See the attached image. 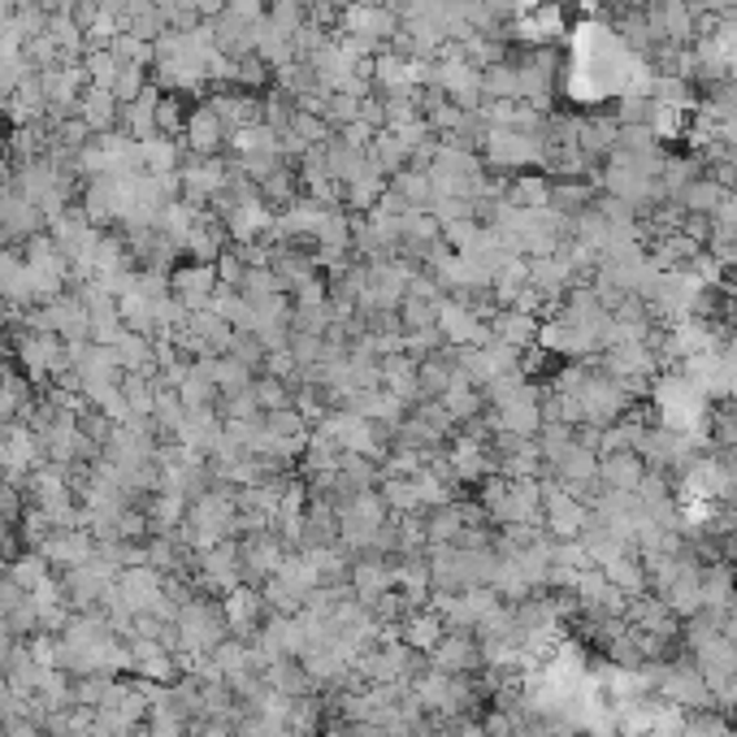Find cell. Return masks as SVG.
Instances as JSON below:
<instances>
[{
    "label": "cell",
    "instance_id": "7402d4cb",
    "mask_svg": "<svg viewBox=\"0 0 737 737\" xmlns=\"http://www.w3.org/2000/svg\"><path fill=\"white\" fill-rule=\"evenodd\" d=\"M117 351V365H122V373H144V378H156V339L152 335H140V330H131L126 326V335L113 344Z\"/></svg>",
    "mask_w": 737,
    "mask_h": 737
},
{
    "label": "cell",
    "instance_id": "2e32d148",
    "mask_svg": "<svg viewBox=\"0 0 737 737\" xmlns=\"http://www.w3.org/2000/svg\"><path fill=\"white\" fill-rule=\"evenodd\" d=\"M183 140H187V147H192V156H217L222 147L231 144L222 117H217L208 104H199V109L187 113V131H183Z\"/></svg>",
    "mask_w": 737,
    "mask_h": 737
},
{
    "label": "cell",
    "instance_id": "f546056e",
    "mask_svg": "<svg viewBox=\"0 0 737 737\" xmlns=\"http://www.w3.org/2000/svg\"><path fill=\"white\" fill-rule=\"evenodd\" d=\"M508 204L512 208H546L551 204V183L539 178V174H525V178H512L508 183Z\"/></svg>",
    "mask_w": 737,
    "mask_h": 737
},
{
    "label": "cell",
    "instance_id": "277c9868",
    "mask_svg": "<svg viewBox=\"0 0 737 737\" xmlns=\"http://www.w3.org/2000/svg\"><path fill=\"white\" fill-rule=\"evenodd\" d=\"M387 499L378 491L351 494L339 503V539L347 546H373V542L387 539Z\"/></svg>",
    "mask_w": 737,
    "mask_h": 737
},
{
    "label": "cell",
    "instance_id": "7a4b0ae2",
    "mask_svg": "<svg viewBox=\"0 0 737 737\" xmlns=\"http://www.w3.org/2000/svg\"><path fill=\"white\" fill-rule=\"evenodd\" d=\"M13 356H18V369L31 378V382H61L70 373V344L52 330H27L18 326L13 335Z\"/></svg>",
    "mask_w": 737,
    "mask_h": 737
},
{
    "label": "cell",
    "instance_id": "d6986e66",
    "mask_svg": "<svg viewBox=\"0 0 737 737\" xmlns=\"http://www.w3.org/2000/svg\"><path fill=\"white\" fill-rule=\"evenodd\" d=\"M0 299L4 304H18L22 313L31 308V304H40L35 299V283H31V269H27V260H22V252H0Z\"/></svg>",
    "mask_w": 737,
    "mask_h": 737
},
{
    "label": "cell",
    "instance_id": "1f68e13d",
    "mask_svg": "<svg viewBox=\"0 0 737 737\" xmlns=\"http://www.w3.org/2000/svg\"><path fill=\"white\" fill-rule=\"evenodd\" d=\"M208 313H217L222 321H231V326L239 330V321H244V291L217 283V291H213V299H208Z\"/></svg>",
    "mask_w": 737,
    "mask_h": 737
},
{
    "label": "cell",
    "instance_id": "f1b7e54d",
    "mask_svg": "<svg viewBox=\"0 0 737 737\" xmlns=\"http://www.w3.org/2000/svg\"><path fill=\"white\" fill-rule=\"evenodd\" d=\"M646 126H651V135H655L659 144H668V140H677V135L686 131V109H682V104L651 100V117H646Z\"/></svg>",
    "mask_w": 737,
    "mask_h": 737
},
{
    "label": "cell",
    "instance_id": "836d02e7",
    "mask_svg": "<svg viewBox=\"0 0 737 737\" xmlns=\"http://www.w3.org/2000/svg\"><path fill=\"white\" fill-rule=\"evenodd\" d=\"M4 247H9V235H4V231H0V252H4Z\"/></svg>",
    "mask_w": 737,
    "mask_h": 737
},
{
    "label": "cell",
    "instance_id": "30bf717a",
    "mask_svg": "<svg viewBox=\"0 0 737 737\" xmlns=\"http://www.w3.org/2000/svg\"><path fill=\"white\" fill-rule=\"evenodd\" d=\"M655 686H659V694H664L673 707H682V712H698V707L712 703V686H707V677L698 673L694 659H689V664H668V668H659Z\"/></svg>",
    "mask_w": 737,
    "mask_h": 737
},
{
    "label": "cell",
    "instance_id": "3957f363",
    "mask_svg": "<svg viewBox=\"0 0 737 737\" xmlns=\"http://www.w3.org/2000/svg\"><path fill=\"white\" fill-rule=\"evenodd\" d=\"M651 391H655V403H659V426H673V430H698V434H703V421H707V395L698 391L682 369L664 373Z\"/></svg>",
    "mask_w": 737,
    "mask_h": 737
},
{
    "label": "cell",
    "instance_id": "603a6c76",
    "mask_svg": "<svg viewBox=\"0 0 737 737\" xmlns=\"http://www.w3.org/2000/svg\"><path fill=\"white\" fill-rule=\"evenodd\" d=\"M417 356H408V351H399V356H387L382 360V391H391L399 403H421V391H417Z\"/></svg>",
    "mask_w": 737,
    "mask_h": 737
},
{
    "label": "cell",
    "instance_id": "4316f807",
    "mask_svg": "<svg viewBox=\"0 0 737 737\" xmlns=\"http://www.w3.org/2000/svg\"><path fill=\"white\" fill-rule=\"evenodd\" d=\"M52 577V564L40 555V551H27V555H13V564H9V582L13 586H22L27 594H35V590L44 586Z\"/></svg>",
    "mask_w": 737,
    "mask_h": 737
},
{
    "label": "cell",
    "instance_id": "44dd1931",
    "mask_svg": "<svg viewBox=\"0 0 737 737\" xmlns=\"http://www.w3.org/2000/svg\"><path fill=\"white\" fill-rule=\"evenodd\" d=\"M79 122L92 131V135H104V131H113L117 122H122V100L113 96L109 88H96V83H88V92L79 96Z\"/></svg>",
    "mask_w": 737,
    "mask_h": 737
},
{
    "label": "cell",
    "instance_id": "d4e9b609",
    "mask_svg": "<svg viewBox=\"0 0 737 737\" xmlns=\"http://www.w3.org/2000/svg\"><path fill=\"white\" fill-rule=\"evenodd\" d=\"M482 399H487V395L478 391L473 382H464L460 373H455V382H451V387L439 395V403L447 408V417H451L455 426H469V421H478V417L487 412V403H482Z\"/></svg>",
    "mask_w": 737,
    "mask_h": 737
},
{
    "label": "cell",
    "instance_id": "484cf974",
    "mask_svg": "<svg viewBox=\"0 0 737 737\" xmlns=\"http://www.w3.org/2000/svg\"><path fill=\"white\" fill-rule=\"evenodd\" d=\"M442 634H447V625H442V616L439 612H408L403 616V625H399V638H403V646H412V651H434L442 642Z\"/></svg>",
    "mask_w": 737,
    "mask_h": 737
},
{
    "label": "cell",
    "instance_id": "e0dca14e",
    "mask_svg": "<svg viewBox=\"0 0 737 737\" xmlns=\"http://www.w3.org/2000/svg\"><path fill=\"white\" fill-rule=\"evenodd\" d=\"M539 317L534 313H525V308H516V304H508V308H499L491 317V339L508 347H521V351H530V347L539 344Z\"/></svg>",
    "mask_w": 737,
    "mask_h": 737
},
{
    "label": "cell",
    "instance_id": "8992f818",
    "mask_svg": "<svg viewBox=\"0 0 737 737\" xmlns=\"http://www.w3.org/2000/svg\"><path fill=\"white\" fill-rule=\"evenodd\" d=\"M344 31H347V40L369 57L382 40H395V35H399V18H395V9H387V4L356 0V4H347Z\"/></svg>",
    "mask_w": 737,
    "mask_h": 737
},
{
    "label": "cell",
    "instance_id": "ac0fdd59",
    "mask_svg": "<svg viewBox=\"0 0 737 737\" xmlns=\"http://www.w3.org/2000/svg\"><path fill=\"white\" fill-rule=\"evenodd\" d=\"M31 403H35L31 378H27L18 365L0 360V426H4V421H27Z\"/></svg>",
    "mask_w": 737,
    "mask_h": 737
},
{
    "label": "cell",
    "instance_id": "8fae6325",
    "mask_svg": "<svg viewBox=\"0 0 737 737\" xmlns=\"http://www.w3.org/2000/svg\"><path fill=\"white\" fill-rule=\"evenodd\" d=\"M222 612H226V629L231 638L239 642H256V634L265 629V594L256 586H235L226 598H222Z\"/></svg>",
    "mask_w": 737,
    "mask_h": 737
},
{
    "label": "cell",
    "instance_id": "5bb4252c",
    "mask_svg": "<svg viewBox=\"0 0 737 737\" xmlns=\"http://www.w3.org/2000/svg\"><path fill=\"white\" fill-rule=\"evenodd\" d=\"M49 564L57 569H79V564H88V560H96V539H92V530H79V525H57L49 539L35 546Z\"/></svg>",
    "mask_w": 737,
    "mask_h": 737
},
{
    "label": "cell",
    "instance_id": "52a82bcc",
    "mask_svg": "<svg viewBox=\"0 0 737 737\" xmlns=\"http://www.w3.org/2000/svg\"><path fill=\"white\" fill-rule=\"evenodd\" d=\"M590 525V503L586 499H577V494H569L564 487H555V482H546L542 487V530L551 534V539H582Z\"/></svg>",
    "mask_w": 737,
    "mask_h": 737
},
{
    "label": "cell",
    "instance_id": "ba28073f",
    "mask_svg": "<svg viewBox=\"0 0 737 737\" xmlns=\"http://www.w3.org/2000/svg\"><path fill=\"white\" fill-rule=\"evenodd\" d=\"M40 460H44V455H40V442H35L27 421H4V426H0V478H4V482L22 487L27 473H31Z\"/></svg>",
    "mask_w": 737,
    "mask_h": 737
},
{
    "label": "cell",
    "instance_id": "5b68a950",
    "mask_svg": "<svg viewBox=\"0 0 737 737\" xmlns=\"http://www.w3.org/2000/svg\"><path fill=\"white\" fill-rule=\"evenodd\" d=\"M439 335L451 347H482L491 344V317L473 308V299H455L442 295L439 299Z\"/></svg>",
    "mask_w": 737,
    "mask_h": 737
},
{
    "label": "cell",
    "instance_id": "9a60e30c",
    "mask_svg": "<svg viewBox=\"0 0 737 737\" xmlns=\"http://www.w3.org/2000/svg\"><path fill=\"white\" fill-rule=\"evenodd\" d=\"M430 659H434V668H439V673L464 677V673H473V668L482 664V642L473 638L469 629H447L439 646L430 651Z\"/></svg>",
    "mask_w": 737,
    "mask_h": 737
},
{
    "label": "cell",
    "instance_id": "d6a6232c",
    "mask_svg": "<svg viewBox=\"0 0 737 737\" xmlns=\"http://www.w3.org/2000/svg\"><path fill=\"white\" fill-rule=\"evenodd\" d=\"M4 313H9V304H4V299H0V326H4Z\"/></svg>",
    "mask_w": 737,
    "mask_h": 737
},
{
    "label": "cell",
    "instance_id": "83f0119b",
    "mask_svg": "<svg viewBox=\"0 0 737 737\" xmlns=\"http://www.w3.org/2000/svg\"><path fill=\"white\" fill-rule=\"evenodd\" d=\"M725 196H729V187H720L716 178H694L686 192H682L677 204H682L686 213H694V217H712V213H716V204H720Z\"/></svg>",
    "mask_w": 737,
    "mask_h": 737
},
{
    "label": "cell",
    "instance_id": "cb8c5ba5",
    "mask_svg": "<svg viewBox=\"0 0 737 737\" xmlns=\"http://www.w3.org/2000/svg\"><path fill=\"white\" fill-rule=\"evenodd\" d=\"M196 369L217 387V395H231V391H244V387H252V369L247 365H239L231 351L226 356H204V360H196Z\"/></svg>",
    "mask_w": 737,
    "mask_h": 737
},
{
    "label": "cell",
    "instance_id": "4fadbf2b",
    "mask_svg": "<svg viewBox=\"0 0 737 737\" xmlns=\"http://www.w3.org/2000/svg\"><path fill=\"white\" fill-rule=\"evenodd\" d=\"M44 226H49V217L40 213L35 199H27L22 192H13V187H0V231L9 239L27 244V239L44 235Z\"/></svg>",
    "mask_w": 737,
    "mask_h": 737
},
{
    "label": "cell",
    "instance_id": "4dcf8cb0",
    "mask_svg": "<svg viewBox=\"0 0 737 737\" xmlns=\"http://www.w3.org/2000/svg\"><path fill=\"white\" fill-rule=\"evenodd\" d=\"M83 70H88V83H96V88H113V79H117V70H122V61H117L109 49H88L83 52Z\"/></svg>",
    "mask_w": 737,
    "mask_h": 737
},
{
    "label": "cell",
    "instance_id": "ffe728a7",
    "mask_svg": "<svg viewBox=\"0 0 737 737\" xmlns=\"http://www.w3.org/2000/svg\"><path fill=\"white\" fill-rule=\"evenodd\" d=\"M642 478H646V460H642L638 451L598 455V487L603 491H638Z\"/></svg>",
    "mask_w": 737,
    "mask_h": 737
},
{
    "label": "cell",
    "instance_id": "9c48e42d",
    "mask_svg": "<svg viewBox=\"0 0 737 737\" xmlns=\"http://www.w3.org/2000/svg\"><path fill=\"white\" fill-rule=\"evenodd\" d=\"M65 598L74 603V607H96V603H104L109 594H113V586H117V569L113 564H104V560H88V564H79V569H65Z\"/></svg>",
    "mask_w": 737,
    "mask_h": 737
},
{
    "label": "cell",
    "instance_id": "7c38bea8",
    "mask_svg": "<svg viewBox=\"0 0 737 737\" xmlns=\"http://www.w3.org/2000/svg\"><path fill=\"white\" fill-rule=\"evenodd\" d=\"M213 291H217V265H208V260H187V265H174V269H170V295H174L187 313L208 308Z\"/></svg>",
    "mask_w": 737,
    "mask_h": 737
},
{
    "label": "cell",
    "instance_id": "6da1fadb",
    "mask_svg": "<svg viewBox=\"0 0 737 737\" xmlns=\"http://www.w3.org/2000/svg\"><path fill=\"white\" fill-rule=\"evenodd\" d=\"M174 638H178V651H187V655H213L222 642L231 638L222 603L192 594V598L174 612Z\"/></svg>",
    "mask_w": 737,
    "mask_h": 737
}]
</instances>
